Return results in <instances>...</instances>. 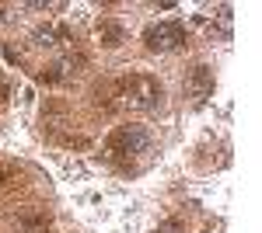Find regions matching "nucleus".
<instances>
[{
	"instance_id": "f257e3e1",
	"label": "nucleus",
	"mask_w": 262,
	"mask_h": 233,
	"mask_svg": "<svg viewBox=\"0 0 262 233\" xmlns=\"http://www.w3.org/2000/svg\"><path fill=\"white\" fill-rule=\"evenodd\" d=\"M95 97L105 112H154L164 97V87L158 77L129 70V73H119V77L98 84Z\"/></svg>"
},
{
	"instance_id": "f03ea898",
	"label": "nucleus",
	"mask_w": 262,
	"mask_h": 233,
	"mask_svg": "<svg viewBox=\"0 0 262 233\" xmlns=\"http://www.w3.org/2000/svg\"><path fill=\"white\" fill-rule=\"evenodd\" d=\"M105 153L112 160H129V157L150 153V133L143 125H119L105 143Z\"/></svg>"
},
{
	"instance_id": "7ed1b4c3",
	"label": "nucleus",
	"mask_w": 262,
	"mask_h": 233,
	"mask_svg": "<svg viewBox=\"0 0 262 233\" xmlns=\"http://www.w3.org/2000/svg\"><path fill=\"white\" fill-rule=\"evenodd\" d=\"M182 42H185V28L179 21H158V24H150L143 32V45L150 53H171V49H179Z\"/></svg>"
},
{
	"instance_id": "20e7f679",
	"label": "nucleus",
	"mask_w": 262,
	"mask_h": 233,
	"mask_svg": "<svg viewBox=\"0 0 262 233\" xmlns=\"http://www.w3.org/2000/svg\"><path fill=\"white\" fill-rule=\"evenodd\" d=\"M182 87H185V94L192 97L196 105H203L206 97L213 94V70H210L206 63H200V66H192V70H189V77H185V84H182Z\"/></svg>"
},
{
	"instance_id": "39448f33",
	"label": "nucleus",
	"mask_w": 262,
	"mask_h": 233,
	"mask_svg": "<svg viewBox=\"0 0 262 233\" xmlns=\"http://www.w3.org/2000/svg\"><path fill=\"white\" fill-rule=\"evenodd\" d=\"M84 63H88L84 56H67V59H60V63H53L49 70H42L39 80H42V84H60V80H70V77H77V73L84 70Z\"/></svg>"
},
{
	"instance_id": "423d86ee",
	"label": "nucleus",
	"mask_w": 262,
	"mask_h": 233,
	"mask_svg": "<svg viewBox=\"0 0 262 233\" xmlns=\"http://www.w3.org/2000/svg\"><path fill=\"white\" fill-rule=\"evenodd\" d=\"M67 42H74V35H70L67 24H46V28H39V32L32 35V45H39V49H60Z\"/></svg>"
},
{
	"instance_id": "0eeeda50",
	"label": "nucleus",
	"mask_w": 262,
	"mask_h": 233,
	"mask_svg": "<svg viewBox=\"0 0 262 233\" xmlns=\"http://www.w3.org/2000/svg\"><path fill=\"white\" fill-rule=\"evenodd\" d=\"M98 39H101V45L116 49V45L126 42V32H122V24H116V21H101L98 24Z\"/></svg>"
},
{
	"instance_id": "6e6552de",
	"label": "nucleus",
	"mask_w": 262,
	"mask_h": 233,
	"mask_svg": "<svg viewBox=\"0 0 262 233\" xmlns=\"http://www.w3.org/2000/svg\"><path fill=\"white\" fill-rule=\"evenodd\" d=\"M154 233H185V223H182L179 216H171V219L158 223V230H154Z\"/></svg>"
},
{
	"instance_id": "1a4fd4ad",
	"label": "nucleus",
	"mask_w": 262,
	"mask_h": 233,
	"mask_svg": "<svg viewBox=\"0 0 262 233\" xmlns=\"http://www.w3.org/2000/svg\"><path fill=\"white\" fill-rule=\"evenodd\" d=\"M14 174H18V167H14V164H4V160H0V185H7V181H11Z\"/></svg>"
},
{
	"instance_id": "9d476101",
	"label": "nucleus",
	"mask_w": 262,
	"mask_h": 233,
	"mask_svg": "<svg viewBox=\"0 0 262 233\" xmlns=\"http://www.w3.org/2000/svg\"><path fill=\"white\" fill-rule=\"evenodd\" d=\"M4 21H11V11H0V24H4Z\"/></svg>"
},
{
	"instance_id": "9b49d317",
	"label": "nucleus",
	"mask_w": 262,
	"mask_h": 233,
	"mask_svg": "<svg viewBox=\"0 0 262 233\" xmlns=\"http://www.w3.org/2000/svg\"><path fill=\"white\" fill-rule=\"evenodd\" d=\"M4 94H7V91H4V84H0V97H4Z\"/></svg>"
},
{
	"instance_id": "f8f14e48",
	"label": "nucleus",
	"mask_w": 262,
	"mask_h": 233,
	"mask_svg": "<svg viewBox=\"0 0 262 233\" xmlns=\"http://www.w3.org/2000/svg\"><path fill=\"white\" fill-rule=\"evenodd\" d=\"M206 233H217V230H206Z\"/></svg>"
}]
</instances>
